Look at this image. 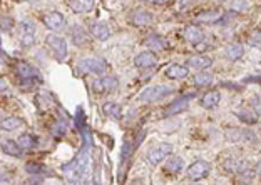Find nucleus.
<instances>
[{
  "label": "nucleus",
  "instance_id": "0eeeda50",
  "mask_svg": "<svg viewBox=\"0 0 261 185\" xmlns=\"http://www.w3.org/2000/svg\"><path fill=\"white\" fill-rule=\"evenodd\" d=\"M42 20L50 32H60V30L65 29V17L60 12H49V14L44 15Z\"/></svg>",
  "mask_w": 261,
  "mask_h": 185
},
{
  "label": "nucleus",
  "instance_id": "4be33fe9",
  "mask_svg": "<svg viewBox=\"0 0 261 185\" xmlns=\"http://www.w3.org/2000/svg\"><path fill=\"white\" fill-rule=\"evenodd\" d=\"M67 5L71 7L76 14H87V12L92 10L94 2H91V0H72V2H67Z\"/></svg>",
  "mask_w": 261,
  "mask_h": 185
},
{
  "label": "nucleus",
  "instance_id": "f3484780",
  "mask_svg": "<svg viewBox=\"0 0 261 185\" xmlns=\"http://www.w3.org/2000/svg\"><path fill=\"white\" fill-rule=\"evenodd\" d=\"M15 142H17V145L22 150H32V148H36L39 145V139L36 135H32V133H22Z\"/></svg>",
  "mask_w": 261,
  "mask_h": 185
},
{
  "label": "nucleus",
  "instance_id": "412c9836",
  "mask_svg": "<svg viewBox=\"0 0 261 185\" xmlns=\"http://www.w3.org/2000/svg\"><path fill=\"white\" fill-rule=\"evenodd\" d=\"M0 148H2V152L5 153V155H10V157H20L22 153H24V150L19 147L15 140H3L2 144H0Z\"/></svg>",
  "mask_w": 261,
  "mask_h": 185
},
{
  "label": "nucleus",
  "instance_id": "c85d7f7f",
  "mask_svg": "<svg viewBox=\"0 0 261 185\" xmlns=\"http://www.w3.org/2000/svg\"><path fill=\"white\" fill-rule=\"evenodd\" d=\"M15 22L10 15H0V30L2 32H10L14 29Z\"/></svg>",
  "mask_w": 261,
  "mask_h": 185
},
{
  "label": "nucleus",
  "instance_id": "2f4dec72",
  "mask_svg": "<svg viewBox=\"0 0 261 185\" xmlns=\"http://www.w3.org/2000/svg\"><path fill=\"white\" fill-rule=\"evenodd\" d=\"M194 185H201V184H194Z\"/></svg>",
  "mask_w": 261,
  "mask_h": 185
},
{
  "label": "nucleus",
  "instance_id": "b1692460",
  "mask_svg": "<svg viewBox=\"0 0 261 185\" xmlns=\"http://www.w3.org/2000/svg\"><path fill=\"white\" fill-rule=\"evenodd\" d=\"M184 167V160L181 157H169L164 164V170L169 172V174H178V172L182 170Z\"/></svg>",
  "mask_w": 261,
  "mask_h": 185
},
{
  "label": "nucleus",
  "instance_id": "a211bd4d",
  "mask_svg": "<svg viewBox=\"0 0 261 185\" xmlns=\"http://www.w3.org/2000/svg\"><path fill=\"white\" fill-rule=\"evenodd\" d=\"M17 74L22 80H32V78H39V72L32 65L25 64V62H19L17 64Z\"/></svg>",
  "mask_w": 261,
  "mask_h": 185
},
{
  "label": "nucleus",
  "instance_id": "bb28decb",
  "mask_svg": "<svg viewBox=\"0 0 261 185\" xmlns=\"http://www.w3.org/2000/svg\"><path fill=\"white\" fill-rule=\"evenodd\" d=\"M193 82L196 87H206V85H209L213 82V75L209 72H206V70H202V72H198L193 77Z\"/></svg>",
  "mask_w": 261,
  "mask_h": 185
},
{
  "label": "nucleus",
  "instance_id": "39448f33",
  "mask_svg": "<svg viewBox=\"0 0 261 185\" xmlns=\"http://www.w3.org/2000/svg\"><path fill=\"white\" fill-rule=\"evenodd\" d=\"M79 67L84 70V72L94 74V75H102L107 69L106 62L100 60V58H96V57H87V58L79 60Z\"/></svg>",
  "mask_w": 261,
  "mask_h": 185
},
{
  "label": "nucleus",
  "instance_id": "aec40b11",
  "mask_svg": "<svg viewBox=\"0 0 261 185\" xmlns=\"http://www.w3.org/2000/svg\"><path fill=\"white\" fill-rule=\"evenodd\" d=\"M243 54H244V47L241 44H229V45L224 47V57L231 62L241 58L243 57Z\"/></svg>",
  "mask_w": 261,
  "mask_h": 185
},
{
  "label": "nucleus",
  "instance_id": "dca6fc26",
  "mask_svg": "<svg viewBox=\"0 0 261 185\" xmlns=\"http://www.w3.org/2000/svg\"><path fill=\"white\" fill-rule=\"evenodd\" d=\"M25 122L20 119V117H3L0 119V130L3 132H14L19 130L20 127H24Z\"/></svg>",
  "mask_w": 261,
  "mask_h": 185
},
{
  "label": "nucleus",
  "instance_id": "a878e982",
  "mask_svg": "<svg viewBox=\"0 0 261 185\" xmlns=\"http://www.w3.org/2000/svg\"><path fill=\"white\" fill-rule=\"evenodd\" d=\"M144 44H146V47H149V49L153 50V54L158 52V50H162L166 47L164 38L159 37V35H149V37H147V40L144 42ZM151 50H149V52H151Z\"/></svg>",
  "mask_w": 261,
  "mask_h": 185
},
{
  "label": "nucleus",
  "instance_id": "cd10ccee",
  "mask_svg": "<svg viewBox=\"0 0 261 185\" xmlns=\"http://www.w3.org/2000/svg\"><path fill=\"white\" fill-rule=\"evenodd\" d=\"M238 117H240L243 122H246V124H256L258 122V115H256L255 112H253L251 109H244V110H240V112L236 113Z\"/></svg>",
  "mask_w": 261,
  "mask_h": 185
},
{
  "label": "nucleus",
  "instance_id": "6e6552de",
  "mask_svg": "<svg viewBox=\"0 0 261 185\" xmlns=\"http://www.w3.org/2000/svg\"><path fill=\"white\" fill-rule=\"evenodd\" d=\"M129 22H131V25H134V27H149L154 23V17H153V14H149L147 10L136 9L131 12Z\"/></svg>",
  "mask_w": 261,
  "mask_h": 185
},
{
  "label": "nucleus",
  "instance_id": "4468645a",
  "mask_svg": "<svg viewBox=\"0 0 261 185\" xmlns=\"http://www.w3.org/2000/svg\"><path fill=\"white\" fill-rule=\"evenodd\" d=\"M189 74V69L186 65H179V64H173L169 65L164 70V75L171 80H181V78H186Z\"/></svg>",
  "mask_w": 261,
  "mask_h": 185
},
{
  "label": "nucleus",
  "instance_id": "f257e3e1",
  "mask_svg": "<svg viewBox=\"0 0 261 185\" xmlns=\"http://www.w3.org/2000/svg\"><path fill=\"white\" fill-rule=\"evenodd\" d=\"M45 45H47V49L52 52V55L59 62H62L67 57V52H69L67 42H65V38L60 37L59 34H49L47 37H45Z\"/></svg>",
  "mask_w": 261,
  "mask_h": 185
},
{
  "label": "nucleus",
  "instance_id": "1a4fd4ad",
  "mask_svg": "<svg viewBox=\"0 0 261 185\" xmlns=\"http://www.w3.org/2000/svg\"><path fill=\"white\" fill-rule=\"evenodd\" d=\"M92 87H94L96 93H111L119 87V80L116 77H111V75L100 77L94 82Z\"/></svg>",
  "mask_w": 261,
  "mask_h": 185
},
{
  "label": "nucleus",
  "instance_id": "c756f323",
  "mask_svg": "<svg viewBox=\"0 0 261 185\" xmlns=\"http://www.w3.org/2000/svg\"><path fill=\"white\" fill-rule=\"evenodd\" d=\"M25 170L29 172V174H32V175H39V174H45V172H47V168H45L42 164L29 162V164H25Z\"/></svg>",
  "mask_w": 261,
  "mask_h": 185
},
{
  "label": "nucleus",
  "instance_id": "20e7f679",
  "mask_svg": "<svg viewBox=\"0 0 261 185\" xmlns=\"http://www.w3.org/2000/svg\"><path fill=\"white\" fill-rule=\"evenodd\" d=\"M171 153H173V145L171 144H159L147 152V162H149V165H153L154 167V165L161 164L162 160H166Z\"/></svg>",
  "mask_w": 261,
  "mask_h": 185
},
{
  "label": "nucleus",
  "instance_id": "ddd939ff",
  "mask_svg": "<svg viewBox=\"0 0 261 185\" xmlns=\"http://www.w3.org/2000/svg\"><path fill=\"white\" fill-rule=\"evenodd\" d=\"M184 38L186 42H189V44L193 45H200L202 40H204V34H202V30L200 29L198 25H188L184 29Z\"/></svg>",
  "mask_w": 261,
  "mask_h": 185
},
{
  "label": "nucleus",
  "instance_id": "f03ea898",
  "mask_svg": "<svg viewBox=\"0 0 261 185\" xmlns=\"http://www.w3.org/2000/svg\"><path fill=\"white\" fill-rule=\"evenodd\" d=\"M169 93H171V87H167V85H153V87L144 89L138 98L144 102V104H153V102L161 100V98H164Z\"/></svg>",
  "mask_w": 261,
  "mask_h": 185
},
{
  "label": "nucleus",
  "instance_id": "9b49d317",
  "mask_svg": "<svg viewBox=\"0 0 261 185\" xmlns=\"http://www.w3.org/2000/svg\"><path fill=\"white\" fill-rule=\"evenodd\" d=\"M134 65L138 69H153V67L158 65V55L153 52H141L139 55H136Z\"/></svg>",
  "mask_w": 261,
  "mask_h": 185
},
{
  "label": "nucleus",
  "instance_id": "2eb2a0df",
  "mask_svg": "<svg viewBox=\"0 0 261 185\" xmlns=\"http://www.w3.org/2000/svg\"><path fill=\"white\" fill-rule=\"evenodd\" d=\"M91 34L94 35L97 40L100 42H106L109 37H111V30H109L107 23L102 20H97L91 25Z\"/></svg>",
  "mask_w": 261,
  "mask_h": 185
},
{
  "label": "nucleus",
  "instance_id": "7c9ffc66",
  "mask_svg": "<svg viewBox=\"0 0 261 185\" xmlns=\"http://www.w3.org/2000/svg\"><path fill=\"white\" fill-rule=\"evenodd\" d=\"M24 185H40V182H37V180H27Z\"/></svg>",
  "mask_w": 261,
  "mask_h": 185
},
{
  "label": "nucleus",
  "instance_id": "6ab92c4d",
  "mask_svg": "<svg viewBox=\"0 0 261 185\" xmlns=\"http://www.w3.org/2000/svg\"><path fill=\"white\" fill-rule=\"evenodd\" d=\"M220 102H221V92H218V90H211V92H206L204 95L201 97V107L214 109Z\"/></svg>",
  "mask_w": 261,
  "mask_h": 185
},
{
  "label": "nucleus",
  "instance_id": "7ed1b4c3",
  "mask_svg": "<svg viewBox=\"0 0 261 185\" xmlns=\"http://www.w3.org/2000/svg\"><path fill=\"white\" fill-rule=\"evenodd\" d=\"M36 23L29 18L19 23V40L24 47H30L36 42Z\"/></svg>",
  "mask_w": 261,
  "mask_h": 185
},
{
  "label": "nucleus",
  "instance_id": "9d476101",
  "mask_svg": "<svg viewBox=\"0 0 261 185\" xmlns=\"http://www.w3.org/2000/svg\"><path fill=\"white\" fill-rule=\"evenodd\" d=\"M211 65H213V58L208 57V55H193V57H189L188 62H186V67H188V69H196V70H200V72L208 70Z\"/></svg>",
  "mask_w": 261,
  "mask_h": 185
},
{
  "label": "nucleus",
  "instance_id": "393cba45",
  "mask_svg": "<svg viewBox=\"0 0 261 185\" xmlns=\"http://www.w3.org/2000/svg\"><path fill=\"white\" fill-rule=\"evenodd\" d=\"M188 104H189V97H181V98H178V100H174L173 104H171L169 107H167L166 115H173V113L182 112V110L188 109Z\"/></svg>",
  "mask_w": 261,
  "mask_h": 185
},
{
  "label": "nucleus",
  "instance_id": "423d86ee",
  "mask_svg": "<svg viewBox=\"0 0 261 185\" xmlns=\"http://www.w3.org/2000/svg\"><path fill=\"white\" fill-rule=\"evenodd\" d=\"M211 172V164L206 162V160H196L194 164H191L186 170L189 180H201Z\"/></svg>",
  "mask_w": 261,
  "mask_h": 185
},
{
  "label": "nucleus",
  "instance_id": "f8f14e48",
  "mask_svg": "<svg viewBox=\"0 0 261 185\" xmlns=\"http://www.w3.org/2000/svg\"><path fill=\"white\" fill-rule=\"evenodd\" d=\"M69 35H71L72 38V44L77 45V47H82L87 44L89 40V35L85 32V29L82 25H79V23H76V25L71 27V30H69Z\"/></svg>",
  "mask_w": 261,
  "mask_h": 185
},
{
  "label": "nucleus",
  "instance_id": "5701e85b",
  "mask_svg": "<svg viewBox=\"0 0 261 185\" xmlns=\"http://www.w3.org/2000/svg\"><path fill=\"white\" fill-rule=\"evenodd\" d=\"M102 113L109 119H120V115H122V109H120L119 104H116V102H106V104L102 105Z\"/></svg>",
  "mask_w": 261,
  "mask_h": 185
}]
</instances>
